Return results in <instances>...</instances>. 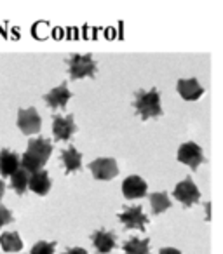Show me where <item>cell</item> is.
Instances as JSON below:
<instances>
[{
  "instance_id": "6da1fadb",
  "label": "cell",
  "mask_w": 223,
  "mask_h": 254,
  "mask_svg": "<svg viewBox=\"0 0 223 254\" xmlns=\"http://www.w3.org/2000/svg\"><path fill=\"white\" fill-rule=\"evenodd\" d=\"M51 153H53V143L46 138H35L30 139L26 152L21 157V167L28 174L39 173L47 164Z\"/></svg>"
},
{
  "instance_id": "7a4b0ae2",
  "label": "cell",
  "mask_w": 223,
  "mask_h": 254,
  "mask_svg": "<svg viewBox=\"0 0 223 254\" xmlns=\"http://www.w3.org/2000/svg\"><path fill=\"white\" fill-rule=\"evenodd\" d=\"M136 110V115L142 117V120L157 119L162 115V106H160V94L157 89H150V91H136L135 92V103H133Z\"/></svg>"
},
{
  "instance_id": "3957f363",
  "label": "cell",
  "mask_w": 223,
  "mask_h": 254,
  "mask_svg": "<svg viewBox=\"0 0 223 254\" xmlns=\"http://www.w3.org/2000/svg\"><path fill=\"white\" fill-rule=\"evenodd\" d=\"M68 71L72 80H78L84 77H94L98 71V64L91 54H74L67 60Z\"/></svg>"
},
{
  "instance_id": "277c9868",
  "label": "cell",
  "mask_w": 223,
  "mask_h": 254,
  "mask_svg": "<svg viewBox=\"0 0 223 254\" xmlns=\"http://www.w3.org/2000/svg\"><path fill=\"white\" fill-rule=\"evenodd\" d=\"M119 219L126 230H140V232H145L147 223H149V216L143 212L140 205L124 207V211L119 212Z\"/></svg>"
},
{
  "instance_id": "5b68a950",
  "label": "cell",
  "mask_w": 223,
  "mask_h": 254,
  "mask_svg": "<svg viewBox=\"0 0 223 254\" xmlns=\"http://www.w3.org/2000/svg\"><path fill=\"white\" fill-rule=\"evenodd\" d=\"M173 195L178 202H181V204L185 205V207H192V205L201 200V191L195 187V183L192 181L190 176H187L183 181H180V183L174 187Z\"/></svg>"
},
{
  "instance_id": "8992f818",
  "label": "cell",
  "mask_w": 223,
  "mask_h": 254,
  "mask_svg": "<svg viewBox=\"0 0 223 254\" xmlns=\"http://www.w3.org/2000/svg\"><path fill=\"white\" fill-rule=\"evenodd\" d=\"M178 160L185 166H188L190 169H197L202 162H206V157L202 148L194 141H187L178 148Z\"/></svg>"
},
{
  "instance_id": "52a82bcc",
  "label": "cell",
  "mask_w": 223,
  "mask_h": 254,
  "mask_svg": "<svg viewBox=\"0 0 223 254\" xmlns=\"http://www.w3.org/2000/svg\"><path fill=\"white\" fill-rule=\"evenodd\" d=\"M18 127L19 131L26 136H32V134H37L40 131V127H42V119H40L39 112L37 108H21L18 110Z\"/></svg>"
},
{
  "instance_id": "ba28073f",
  "label": "cell",
  "mask_w": 223,
  "mask_h": 254,
  "mask_svg": "<svg viewBox=\"0 0 223 254\" xmlns=\"http://www.w3.org/2000/svg\"><path fill=\"white\" fill-rule=\"evenodd\" d=\"M77 131L74 115H60L54 113L53 115V134L58 141H68Z\"/></svg>"
},
{
  "instance_id": "9c48e42d",
  "label": "cell",
  "mask_w": 223,
  "mask_h": 254,
  "mask_svg": "<svg viewBox=\"0 0 223 254\" xmlns=\"http://www.w3.org/2000/svg\"><path fill=\"white\" fill-rule=\"evenodd\" d=\"M87 167L91 169L94 180H98V181L112 180V178H115L119 174V166H117V162H115V159H108V157L92 160Z\"/></svg>"
},
{
  "instance_id": "30bf717a",
  "label": "cell",
  "mask_w": 223,
  "mask_h": 254,
  "mask_svg": "<svg viewBox=\"0 0 223 254\" xmlns=\"http://www.w3.org/2000/svg\"><path fill=\"white\" fill-rule=\"evenodd\" d=\"M92 246H94L96 253L98 254H108L115 249L117 246V237L114 232H108V230H96L91 233Z\"/></svg>"
},
{
  "instance_id": "8fae6325",
  "label": "cell",
  "mask_w": 223,
  "mask_h": 254,
  "mask_svg": "<svg viewBox=\"0 0 223 254\" xmlns=\"http://www.w3.org/2000/svg\"><path fill=\"white\" fill-rule=\"evenodd\" d=\"M147 191H149V185L142 176L133 174L122 181V195L126 198H142L147 195Z\"/></svg>"
},
{
  "instance_id": "7c38bea8",
  "label": "cell",
  "mask_w": 223,
  "mask_h": 254,
  "mask_svg": "<svg viewBox=\"0 0 223 254\" xmlns=\"http://www.w3.org/2000/svg\"><path fill=\"white\" fill-rule=\"evenodd\" d=\"M70 98H72L70 89H68L67 82H63V84H60L58 87H54L51 92H47V94L44 96V101L47 103L49 108L63 110L65 106H67V103L70 101Z\"/></svg>"
},
{
  "instance_id": "4fadbf2b",
  "label": "cell",
  "mask_w": 223,
  "mask_h": 254,
  "mask_svg": "<svg viewBox=\"0 0 223 254\" xmlns=\"http://www.w3.org/2000/svg\"><path fill=\"white\" fill-rule=\"evenodd\" d=\"M176 89L185 101H197L204 94V87L199 84L197 78H180L176 82Z\"/></svg>"
},
{
  "instance_id": "5bb4252c",
  "label": "cell",
  "mask_w": 223,
  "mask_h": 254,
  "mask_svg": "<svg viewBox=\"0 0 223 254\" xmlns=\"http://www.w3.org/2000/svg\"><path fill=\"white\" fill-rule=\"evenodd\" d=\"M21 167V159L18 153L4 148L0 150V174L4 178H11Z\"/></svg>"
},
{
  "instance_id": "9a60e30c",
  "label": "cell",
  "mask_w": 223,
  "mask_h": 254,
  "mask_svg": "<svg viewBox=\"0 0 223 254\" xmlns=\"http://www.w3.org/2000/svg\"><path fill=\"white\" fill-rule=\"evenodd\" d=\"M61 162H63L67 174L77 173L82 169V153H78V150L74 145H70L61 152Z\"/></svg>"
},
{
  "instance_id": "2e32d148",
  "label": "cell",
  "mask_w": 223,
  "mask_h": 254,
  "mask_svg": "<svg viewBox=\"0 0 223 254\" xmlns=\"http://www.w3.org/2000/svg\"><path fill=\"white\" fill-rule=\"evenodd\" d=\"M28 188L32 191H35L37 195H47L51 190V178L47 174V171H39V173L30 174Z\"/></svg>"
},
{
  "instance_id": "e0dca14e",
  "label": "cell",
  "mask_w": 223,
  "mask_h": 254,
  "mask_svg": "<svg viewBox=\"0 0 223 254\" xmlns=\"http://www.w3.org/2000/svg\"><path fill=\"white\" fill-rule=\"evenodd\" d=\"M124 254H150V239H138L133 237L122 246Z\"/></svg>"
},
{
  "instance_id": "ac0fdd59",
  "label": "cell",
  "mask_w": 223,
  "mask_h": 254,
  "mask_svg": "<svg viewBox=\"0 0 223 254\" xmlns=\"http://www.w3.org/2000/svg\"><path fill=\"white\" fill-rule=\"evenodd\" d=\"M0 247L5 251V253H14V251L23 249V242L19 239L18 232H4L0 235Z\"/></svg>"
},
{
  "instance_id": "d6986e66",
  "label": "cell",
  "mask_w": 223,
  "mask_h": 254,
  "mask_svg": "<svg viewBox=\"0 0 223 254\" xmlns=\"http://www.w3.org/2000/svg\"><path fill=\"white\" fill-rule=\"evenodd\" d=\"M150 205H152V212L153 214H162L167 209H171V198L167 197L166 191H157V193L150 195Z\"/></svg>"
},
{
  "instance_id": "ffe728a7",
  "label": "cell",
  "mask_w": 223,
  "mask_h": 254,
  "mask_svg": "<svg viewBox=\"0 0 223 254\" xmlns=\"http://www.w3.org/2000/svg\"><path fill=\"white\" fill-rule=\"evenodd\" d=\"M28 181H30V174L26 173L23 167H19V169L11 176L12 190H14L18 195H23L26 191V188H28Z\"/></svg>"
},
{
  "instance_id": "44dd1931",
  "label": "cell",
  "mask_w": 223,
  "mask_h": 254,
  "mask_svg": "<svg viewBox=\"0 0 223 254\" xmlns=\"http://www.w3.org/2000/svg\"><path fill=\"white\" fill-rule=\"evenodd\" d=\"M56 249V242H46V240H40L35 246L32 247L30 254H54Z\"/></svg>"
},
{
  "instance_id": "7402d4cb",
  "label": "cell",
  "mask_w": 223,
  "mask_h": 254,
  "mask_svg": "<svg viewBox=\"0 0 223 254\" xmlns=\"http://www.w3.org/2000/svg\"><path fill=\"white\" fill-rule=\"evenodd\" d=\"M12 214H11V211H9L5 205H2L0 204V228L2 226H5V225H9V223H12Z\"/></svg>"
},
{
  "instance_id": "603a6c76",
  "label": "cell",
  "mask_w": 223,
  "mask_h": 254,
  "mask_svg": "<svg viewBox=\"0 0 223 254\" xmlns=\"http://www.w3.org/2000/svg\"><path fill=\"white\" fill-rule=\"evenodd\" d=\"M63 254H87V251L82 249V247H72V249L68 247V249L65 251Z\"/></svg>"
},
{
  "instance_id": "cb8c5ba5",
  "label": "cell",
  "mask_w": 223,
  "mask_h": 254,
  "mask_svg": "<svg viewBox=\"0 0 223 254\" xmlns=\"http://www.w3.org/2000/svg\"><path fill=\"white\" fill-rule=\"evenodd\" d=\"M159 254H181V253L178 249H174V247H162L159 251Z\"/></svg>"
},
{
  "instance_id": "d4e9b609",
  "label": "cell",
  "mask_w": 223,
  "mask_h": 254,
  "mask_svg": "<svg viewBox=\"0 0 223 254\" xmlns=\"http://www.w3.org/2000/svg\"><path fill=\"white\" fill-rule=\"evenodd\" d=\"M5 193V183L2 180H0V200H2V197H4Z\"/></svg>"
},
{
  "instance_id": "484cf974",
  "label": "cell",
  "mask_w": 223,
  "mask_h": 254,
  "mask_svg": "<svg viewBox=\"0 0 223 254\" xmlns=\"http://www.w3.org/2000/svg\"><path fill=\"white\" fill-rule=\"evenodd\" d=\"M204 207H206V219H209V212H211L209 209H211V204H209V202H206Z\"/></svg>"
}]
</instances>
